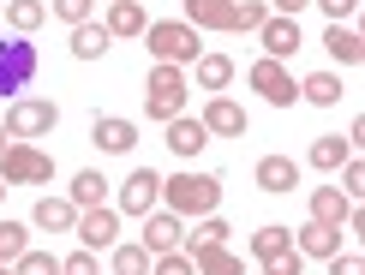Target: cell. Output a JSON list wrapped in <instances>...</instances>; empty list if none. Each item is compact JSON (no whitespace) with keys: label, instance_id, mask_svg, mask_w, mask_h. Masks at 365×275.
<instances>
[{"label":"cell","instance_id":"obj_6","mask_svg":"<svg viewBox=\"0 0 365 275\" xmlns=\"http://www.w3.org/2000/svg\"><path fill=\"white\" fill-rule=\"evenodd\" d=\"M0 180H6V186H48V180H54V156L36 150V144H6Z\"/></svg>","mask_w":365,"mask_h":275},{"label":"cell","instance_id":"obj_43","mask_svg":"<svg viewBox=\"0 0 365 275\" xmlns=\"http://www.w3.org/2000/svg\"><path fill=\"white\" fill-rule=\"evenodd\" d=\"M0 275H12V264H0Z\"/></svg>","mask_w":365,"mask_h":275},{"label":"cell","instance_id":"obj_16","mask_svg":"<svg viewBox=\"0 0 365 275\" xmlns=\"http://www.w3.org/2000/svg\"><path fill=\"white\" fill-rule=\"evenodd\" d=\"M294 251H299V257H336V251H341V227H324V222L294 227Z\"/></svg>","mask_w":365,"mask_h":275},{"label":"cell","instance_id":"obj_31","mask_svg":"<svg viewBox=\"0 0 365 275\" xmlns=\"http://www.w3.org/2000/svg\"><path fill=\"white\" fill-rule=\"evenodd\" d=\"M114 257V275H150V251L144 246H108Z\"/></svg>","mask_w":365,"mask_h":275},{"label":"cell","instance_id":"obj_2","mask_svg":"<svg viewBox=\"0 0 365 275\" xmlns=\"http://www.w3.org/2000/svg\"><path fill=\"white\" fill-rule=\"evenodd\" d=\"M264 19H269L264 0H186L192 30H257Z\"/></svg>","mask_w":365,"mask_h":275},{"label":"cell","instance_id":"obj_17","mask_svg":"<svg viewBox=\"0 0 365 275\" xmlns=\"http://www.w3.org/2000/svg\"><path fill=\"white\" fill-rule=\"evenodd\" d=\"M347 216H354V197H347L341 186H312V222H324V227H341Z\"/></svg>","mask_w":365,"mask_h":275},{"label":"cell","instance_id":"obj_13","mask_svg":"<svg viewBox=\"0 0 365 275\" xmlns=\"http://www.w3.org/2000/svg\"><path fill=\"white\" fill-rule=\"evenodd\" d=\"M257 42H264V60H287V54L306 48V36H299V19H276V12L257 24Z\"/></svg>","mask_w":365,"mask_h":275},{"label":"cell","instance_id":"obj_40","mask_svg":"<svg viewBox=\"0 0 365 275\" xmlns=\"http://www.w3.org/2000/svg\"><path fill=\"white\" fill-rule=\"evenodd\" d=\"M269 6H276V19H299V12H306L312 0H269Z\"/></svg>","mask_w":365,"mask_h":275},{"label":"cell","instance_id":"obj_25","mask_svg":"<svg viewBox=\"0 0 365 275\" xmlns=\"http://www.w3.org/2000/svg\"><path fill=\"white\" fill-rule=\"evenodd\" d=\"M347 156H354V144H347L341 132H329V138H317V144H312V156H306V162H312V167H324V174H336Z\"/></svg>","mask_w":365,"mask_h":275},{"label":"cell","instance_id":"obj_21","mask_svg":"<svg viewBox=\"0 0 365 275\" xmlns=\"http://www.w3.org/2000/svg\"><path fill=\"white\" fill-rule=\"evenodd\" d=\"M102 24H108V36H144V30H150L138 0H108V19H102Z\"/></svg>","mask_w":365,"mask_h":275},{"label":"cell","instance_id":"obj_41","mask_svg":"<svg viewBox=\"0 0 365 275\" xmlns=\"http://www.w3.org/2000/svg\"><path fill=\"white\" fill-rule=\"evenodd\" d=\"M6 138H12V132H6V126H0V156H6Z\"/></svg>","mask_w":365,"mask_h":275},{"label":"cell","instance_id":"obj_18","mask_svg":"<svg viewBox=\"0 0 365 275\" xmlns=\"http://www.w3.org/2000/svg\"><path fill=\"white\" fill-rule=\"evenodd\" d=\"M252 180H257L264 192H294V186H299V162H294V156H264Z\"/></svg>","mask_w":365,"mask_h":275},{"label":"cell","instance_id":"obj_9","mask_svg":"<svg viewBox=\"0 0 365 275\" xmlns=\"http://www.w3.org/2000/svg\"><path fill=\"white\" fill-rule=\"evenodd\" d=\"M72 234H78V246H84V251H108V246H120V209H108V204L78 209Z\"/></svg>","mask_w":365,"mask_h":275},{"label":"cell","instance_id":"obj_5","mask_svg":"<svg viewBox=\"0 0 365 275\" xmlns=\"http://www.w3.org/2000/svg\"><path fill=\"white\" fill-rule=\"evenodd\" d=\"M144 114L162 120V126L186 114V72H180V66H150V78H144Z\"/></svg>","mask_w":365,"mask_h":275},{"label":"cell","instance_id":"obj_42","mask_svg":"<svg viewBox=\"0 0 365 275\" xmlns=\"http://www.w3.org/2000/svg\"><path fill=\"white\" fill-rule=\"evenodd\" d=\"M0 204H6V180H0Z\"/></svg>","mask_w":365,"mask_h":275},{"label":"cell","instance_id":"obj_26","mask_svg":"<svg viewBox=\"0 0 365 275\" xmlns=\"http://www.w3.org/2000/svg\"><path fill=\"white\" fill-rule=\"evenodd\" d=\"M276 251H294V227L269 222V227H257V234H252V257L264 264V257H276Z\"/></svg>","mask_w":365,"mask_h":275},{"label":"cell","instance_id":"obj_36","mask_svg":"<svg viewBox=\"0 0 365 275\" xmlns=\"http://www.w3.org/2000/svg\"><path fill=\"white\" fill-rule=\"evenodd\" d=\"M60 275H102V264H96V251H72V257H60Z\"/></svg>","mask_w":365,"mask_h":275},{"label":"cell","instance_id":"obj_24","mask_svg":"<svg viewBox=\"0 0 365 275\" xmlns=\"http://www.w3.org/2000/svg\"><path fill=\"white\" fill-rule=\"evenodd\" d=\"M299 96H306L312 108H336L341 102V78L336 72H312V78H299Z\"/></svg>","mask_w":365,"mask_h":275},{"label":"cell","instance_id":"obj_28","mask_svg":"<svg viewBox=\"0 0 365 275\" xmlns=\"http://www.w3.org/2000/svg\"><path fill=\"white\" fill-rule=\"evenodd\" d=\"M0 19L19 30V36H30V30L48 19V6H42V0H6V12H0Z\"/></svg>","mask_w":365,"mask_h":275},{"label":"cell","instance_id":"obj_4","mask_svg":"<svg viewBox=\"0 0 365 275\" xmlns=\"http://www.w3.org/2000/svg\"><path fill=\"white\" fill-rule=\"evenodd\" d=\"M36 72H42L36 42H30V36H0V96L19 102L24 90L36 84Z\"/></svg>","mask_w":365,"mask_h":275},{"label":"cell","instance_id":"obj_35","mask_svg":"<svg viewBox=\"0 0 365 275\" xmlns=\"http://www.w3.org/2000/svg\"><path fill=\"white\" fill-rule=\"evenodd\" d=\"M264 275H306V257L299 251H276V257H264Z\"/></svg>","mask_w":365,"mask_h":275},{"label":"cell","instance_id":"obj_23","mask_svg":"<svg viewBox=\"0 0 365 275\" xmlns=\"http://www.w3.org/2000/svg\"><path fill=\"white\" fill-rule=\"evenodd\" d=\"M324 48H329V60H341V66H359V60H365V42H359L354 24H329L324 30Z\"/></svg>","mask_w":365,"mask_h":275},{"label":"cell","instance_id":"obj_34","mask_svg":"<svg viewBox=\"0 0 365 275\" xmlns=\"http://www.w3.org/2000/svg\"><path fill=\"white\" fill-rule=\"evenodd\" d=\"M336 174H341V192L359 204V192H365V162H359V156H347V162L336 167Z\"/></svg>","mask_w":365,"mask_h":275},{"label":"cell","instance_id":"obj_11","mask_svg":"<svg viewBox=\"0 0 365 275\" xmlns=\"http://www.w3.org/2000/svg\"><path fill=\"white\" fill-rule=\"evenodd\" d=\"M138 246H144L150 257L180 251V246H186V222H180L174 209H150V216H144V239H138Z\"/></svg>","mask_w":365,"mask_h":275},{"label":"cell","instance_id":"obj_3","mask_svg":"<svg viewBox=\"0 0 365 275\" xmlns=\"http://www.w3.org/2000/svg\"><path fill=\"white\" fill-rule=\"evenodd\" d=\"M144 48H150L156 66H192V60L204 54V42H197V30H192L186 19H150Z\"/></svg>","mask_w":365,"mask_h":275},{"label":"cell","instance_id":"obj_30","mask_svg":"<svg viewBox=\"0 0 365 275\" xmlns=\"http://www.w3.org/2000/svg\"><path fill=\"white\" fill-rule=\"evenodd\" d=\"M30 251V227L24 222H0V264H19Z\"/></svg>","mask_w":365,"mask_h":275},{"label":"cell","instance_id":"obj_32","mask_svg":"<svg viewBox=\"0 0 365 275\" xmlns=\"http://www.w3.org/2000/svg\"><path fill=\"white\" fill-rule=\"evenodd\" d=\"M12 275H60V257L54 251H24L19 264H12Z\"/></svg>","mask_w":365,"mask_h":275},{"label":"cell","instance_id":"obj_15","mask_svg":"<svg viewBox=\"0 0 365 275\" xmlns=\"http://www.w3.org/2000/svg\"><path fill=\"white\" fill-rule=\"evenodd\" d=\"M180 251L192 257L197 275H246V257L227 251V246H180Z\"/></svg>","mask_w":365,"mask_h":275},{"label":"cell","instance_id":"obj_38","mask_svg":"<svg viewBox=\"0 0 365 275\" xmlns=\"http://www.w3.org/2000/svg\"><path fill=\"white\" fill-rule=\"evenodd\" d=\"M329 275H365V257L359 251H336V257H324Z\"/></svg>","mask_w":365,"mask_h":275},{"label":"cell","instance_id":"obj_37","mask_svg":"<svg viewBox=\"0 0 365 275\" xmlns=\"http://www.w3.org/2000/svg\"><path fill=\"white\" fill-rule=\"evenodd\" d=\"M90 12H96V0H54V19L60 24H84Z\"/></svg>","mask_w":365,"mask_h":275},{"label":"cell","instance_id":"obj_7","mask_svg":"<svg viewBox=\"0 0 365 275\" xmlns=\"http://www.w3.org/2000/svg\"><path fill=\"white\" fill-rule=\"evenodd\" d=\"M246 78H252V90L269 102V108H294L299 102V84H294V72H287L282 60H252Z\"/></svg>","mask_w":365,"mask_h":275},{"label":"cell","instance_id":"obj_20","mask_svg":"<svg viewBox=\"0 0 365 275\" xmlns=\"http://www.w3.org/2000/svg\"><path fill=\"white\" fill-rule=\"evenodd\" d=\"M30 222H36L42 234H72V222H78V204H72V197H42Z\"/></svg>","mask_w":365,"mask_h":275},{"label":"cell","instance_id":"obj_12","mask_svg":"<svg viewBox=\"0 0 365 275\" xmlns=\"http://www.w3.org/2000/svg\"><path fill=\"white\" fill-rule=\"evenodd\" d=\"M90 144L102 150V156H132V144H138V126L120 114H96L90 120Z\"/></svg>","mask_w":365,"mask_h":275},{"label":"cell","instance_id":"obj_44","mask_svg":"<svg viewBox=\"0 0 365 275\" xmlns=\"http://www.w3.org/2000/svg\"><path fill=\"white\" fill-rule=\"evenodd\" d=\"M0 12H6V0H0Z\"/></svg>","mask_w":365,"mask_h":275},{"label":"cell","instance_id":"obj_22","mask_svg":"<svg viewBox=\"0 0 365 275\" xmlns=\"http://www.w3.org/2000/svg\"><path fill=\"white\" fill-rule=\"evenodd\" d=\"M114 48V36H108V24H96V19H84V24H72V54L78 60H102Z\"/></svg>","mask_w":365,"mask_h":275},{"label":"cell","instance_id":"obj_14","mask_svg":"<svg viewBox=\"0 0 365 275\" xmlns=\"http://www.w3.org/2000/svg\"><path fill=\"white\" fill-rule=\"evenodd\" d=\"M197 120H204L210 138H246V108H240V102H227V96H210Z\"/></svg>","mask_w":365,"mask_h":275},{"label":"cell","instance_id":"obj_27","mask_svg":"<svg viewBox=\"0 0 365 275\" xmlns=\"http://www.w3.org/2000/svg\"><path fill=\"white\" fill-rule=\"evenodd\" d=\"M192 66H197V84H204V90H227V84H234V60H227V54H197Z\"/></svg>","mask_w":365,"mask_h":275},{"label":"cell","instance_id":"obj_1","mask_svg":"<svg viewBox=\"0 0 365 275\" xmlns=\"http://www.w3.org/2000/svg\"><path fill=\"white\" fill-rule=\"evenodd\" d=\"M222 204V180L216 174H174V180H162V209H174L180 222H192V216H210V209Z\"/></svg>","mask_w":365,"mask_h":275},{"label":"cell","instance_id":"obj_33","mask_svg":"<svg viewBox=\"0 0 365 275\" xmlns=\"http://www.w3.org/2000/svg\"><path fill=\"white\" fill-rule=\"evenodd\" d=\"M150 275H197V269L186 251H162V257H150Z\"/></svg>","mask_w":365,"mask_h":275},{"label":"cell","instance_id":"obj_39","mask_svg":"<svg viewBox=\"0 0 365 275\" xmlns=\"http://www.w3.org/2000/svg\"><path fill=\"white\" fill-rule=\"evenodd\" d=\"M317 12H324L329 24H347V19L359 12V0H317Z\"/></svg>","mask_w":365,"mask_h":275},{"label":"cell","instance_id":"obj_10","mask_svg":"<svg viewBox=\"0 0 365 275\" xmlns=\"http://www.w3.org/2000/svg\"><path fill=\"white\" fill-rule=\"evenodd\" d=\"M60 126V108L54 102H36V96H19L6 108V132L12 138H42V132H54Z\"/></svg>","mask_w":365,"mask_h":275},{"label":"cell","instance_id":"obj_19","mask_svg":"<svg viewBox=\"0 0 365 275\" xmlns=\"http://www.w3.org/2000/svg\"><path fill=\"white\" fill-rule=\"evenodd\" d=\"M210 144V132H204V120H192V114H180V120H168V150L174 156H197V150Z\"/></svg>","mask_w":365,"mask_h":275},{"label":"cell","instance_id":"obj_29","mask_svg":"<svg viewBox=\"0 0 365 275\" xmlns=\"http://www.w3.org/2000/svg\"><path fill=\"white\" fill-rule=\"evenodd\" d=\"M102 192H108V180H102L96 167L72 174V204H78V209H96V204H102Z\"/></svg>","mask_w":365,"mask_h":275},{"label":"cell","instance_id":"obj_8","mask_svg":"<svg viewBox=\"0 0 365 275\" xmlns=\"http://www.w3.org/2000/svg\"><path fill=\"white\" fill-rule=\"evenodd\" d=\"M150 209H162V174L156 167H132L120 180V216H150Z\"/></svg>","mask_w":365,"mask_h":275}]
</instances>
